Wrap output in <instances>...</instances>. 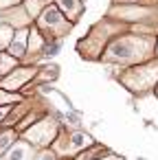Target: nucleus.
I'll use <instances>...</instances> for the list:
<instances>
[{"label": "nucleus", "instance_id": "14", "mask_svg": "<svg viewBox=\"0 0 158 160\" xmlns=\"http://www.w3.org/2000/svg\"><path fill=\"white\" fill-rule=\"evenodd\" d=\"M16 138H18V132H16L13 127L0 132V156H5V153H7V149L16 142Z\"/></svg>", "mask_w": 158, "mask_h": 160}, {"label": "nucleus", "instance_id": "23", "mask_svg": "<svg viewBox=\"0 0 158 160\" xmlns=\"http://www.w3.org/2000/svg\"><path fill=\"white\" fill-rule=\"evenodd\" d=\"M143 0H114V5H140Z\"/></svg>", "mask_w": 158, "mask_h": 160}, {"label": "nucleus", "instance_id": "1", "mask_svg": "<svg viewBox=\"0 0 158 160\" xmlns=\"http://www.w3.org/2000/svg\"><path fill=\"white\" fill-rule=\"evenodd\" d=\"M154 42H156L154 35L123 33V35L112 38L103 46L99 59L108 62V64H119V66L127 68V66H134V64L151 59L154 57Z\"/></svg>", "mask_w": 158, "mask_h": 160}, {"label": "nucleus", "instance_id": "7", "mask_svg": "<svg viewBox=\"0 0 158 160\" xmlns=\"http://www.w3.org/2000/svg\"><path fill=\"white\" fill-rule=\"evenodd\" d=\"M38 66H16L13 70H9L5 77H0V88L9 90V92H20L35 75H38Z\"/></svg>", "mask_w": 158, "mask_h": 160}, {"label": "nucleus", "instance_id": "21", "mask_svg": "<svg viewBox=\"0 0 158 160\" xmlns=\"http://www.w3.org/2000/svg\"><path fill=\"white\" fill-rule=\"evenodd\" d=\"M11 105H13V103H5V105H0V123H3V118H5V116L9 114Z\"/></svg>", "mask_w": 158, "mask_h": 160}, {"label": "nucleus", "instance_id": "8", "mask_svg": "<svg viewBox=\"0 0 158 160\" xmlns=\"http://www.w3.org/2000/svg\"><path fill=\"white\" fill-rule=\"evenodd\" d=\"M151 13L149 7H143V5H114L110 9V18H116L121 22H136V20H143Z\"/></svg>", "mask_w": 158, "mask_h": 160}, {"label": "nucleus", "instance_id": "6", "mask_svg": "<svg viewBox=\"0 0 158 160\" xmlns=\"http://www.w3.org/2000/svg\"><path fill=\"white\" fill-rule=\"evenodd\" d=\"M35 27H38L42 33H48L53 40H59V38H64V35L70 33L73 22L66 20V16H64L55 5H46V7L40 11V16L35 18Z\"/></svg>", "mask_w": 158, "mask_h": 160}, {"label": "nucleus", "instance_id": "10", "mask_svg": "<svg viewBox=\"0 0 158 160\" xmlns=\"http://www.w3.org/2000/svg\"><path fill=\"white\" fill-rule=\"evenodd\" d=\"M35 151H38V149H35L31 142H27V140H22V138L18 136V138H16V142L7 149L5 160H33Z\"/></svg>", "mask_w": 158, "mask_h": 160}, {"label": "nucleus", "instance_id": "5", "mask_svg": "<svg viewBox=\"0 0 158 160\" xmlns=\"http://www.w3.org/2000/svg\"><path fill=\"white\" fill-rule=\"evenodd\" d=\"M51 145H53L51 149L55 151L57 158H73L79 151H84L90 145H94V138L90 134H86V132H77V129L75 132H62L59 129V134L55 136V140Z\"/></svg>", "mask_w": 158, "mask_h": 160}, {"label": "nucleus", "instance_id": "25", "mask_svg": "<svg viewBox=\"0 0 158 160\" xmlns=\"http://www.w3.org/2000/svg\"><path fill=\"white\" fill-rule=\"evenodd\" d=\"M154 92H156V97H158V83H156V88H154Z\"/></svg>", "mask_w": 158, "mask_h": 160}, {"label": "nucleus", "instance_id": "20", "mask_svg": "<svg viewBox=\"0 0 158 160\" xmlns=\"http://www.w3.org/2000/svg\"><path fill=\"white\" fill-rule=\"evenodd\" d=\"M16 5H22V0H0V11H5L9 7H16Z\"/></svg>", "mask_w": 158, "mask_h": 160}, {"label": "nucleus", "instance_id": "19", "mask_svg": "<svg viewBox=\"0 0 158 160\" xmlns=\"http://www.w3.org/2000/svg\"><path fill=\"white\" fill-rule=\"evenodd\" d=\"M33 160H59V158L55 156V151H53V149L44 147V149H38V151H35Z\"/></svg>", "mask_w": 158, "mask_h": 160}, {"label": "nucleus", "instance_id": "9", "mask_svg": "<svg viewBox=\"0 0 158 160\" xmlns=\"http://www.w3.org/2000/svg\"><path fill=\"white\" fill-rule=\"evenodd\" d=\"M0 22H5V24H9V27H13V29H20V27H29L33 20H31V16L27 13L24 5H16V7H9V9L3 11Z\"/></svg>", "mask_w": 158, "mask_h": 160}, {"label": "nucleus", "instance_id": "22", "mask_svg": "<svg viewBox=\"0 0 158 160\" xmlns=\"http://www.w3.org/2000/svg\"><path fill=\"white\" fill-rule=\"evenodd\" d=\"M94 160H125V158H121V156H116V153L108 151L105 156H101V158H94Z\"/></svg>", "mask_w": 158, "mask_h": 160}, {"label": "nucleus", "instance_id": "24", "mask_svg": "<svg viewBox=\"0 0 158 160\" xmlns=\"http://www.w3.org/2000/svg\"><path fill=\"white\" fill-rule=\"evenodd\" d=\"M154 57H158V38H156V42H154Z\"/></svg>", "mask_w": 158, "mask_h": 160}, {"label": "nucleus", "instance_id": "16", "mask_svg": "<svg viewBox=\"0 0 158 160\" xmlns=\"http://www.w3.org/2000/svg\"><path fill=\"white\" fill-rule=\"evenodd\" d=\"M22 5H24L27 13L31 16V20H35L40 16V11L48 5V0H22Z\"/></svg>", "mask_w": 158, "mask_h": 160}, {"label": "nucleus", "instance_id": "2", "mask_svg": "<svg viewBox=\"0 0 158 160\" xmlns=\"http://www.w3.org/2000/svg\"><path fill=\"white\" fill-rule=\"evenodd\" d=\"M127 29V22H121V20H101L92 31H88V35L79 42V46H77V51L84 55V59H99V55H101V51H103V46L112 40V38H116L119 33H123Z\"/></svg>", "mask_w": 158, "mask_h": 160}, {"label": "nucleus", "instance_id": "17", "mask_svg": "<svg viewBox=\"0 0 158 160\" xmlns=\"http://www.w3.org/2000/svg\"><path fill=\"white\" fill-rule=\"evenodd\" d=\"M13 31H16L13 27L0 22V51H7V46H9V42L13 38Z\"/></svg>", "mask_w": 158, "mask_h": 160}, {"label": "nucleus", "instance_id": "12", "mask_svg": "<svg viewBox=\"0 0 158 160\" xmlns=\"http://www.w3.org/2000/svg\"><path fill=\"white\" fill-rule=\"evenodd\" d=\"M55 7L66 16V20H70L73 24L81 18L84 13V2L81 0H55Z\"/></svg>", "mask_w": 158, "mask_h": 160}, {"label": "nucleus", "instance_id": "18", "mask_svg": "<svg viewBox=\"0 0 158 160\" xmlns=\"http://www.w3.org/2000/svg\"><path fill=\"white\" fill-rule=\"evenodd\" d=\"M24 97L20 94V92H9V90H3L0 88V105H5V103H18V101H22Z\"/></svg>", "mask_w": 158, "mask_h": 160}, {"label": "nucleus", "instance_id": "3", "mask_svg": "<svg viewBox=\"0 0 158 160\" xmlns=\"http://www.w3.org/2000/svg\"><path fill=\"white\" fill-rule=\"evenodd\" d=\"M119 83L125 86L130 92L134 94H145L149 92L151 88H156L158 83V57L154 59H147V62H140V64H134V66H127V70L119 77Z\"/></svg>", "mask_w": 158, "mask_h": 160}, {"label": "nucleus", "instance_id": "4", "mask_svg": "<svg viewBox=\"0 0 158 160\" xmlns=\"http://www.w3.org/2000/svg\"><path fill=\"white\" fill-rule=\"evenodd\" d=\"M59 129H62V125H59V121L55 118V116H42V118H38L35 123H31L27 129H22L18 136L22 138V140H27V142H31L35 149H44V147H48L53 140H55V136L59 134Z\"/></svg>", "mask_w": 158, "mask_h": 160}, {"label": "nucleus", "instance_id": "11", "mask_svg": "<svg viewBox=\"0 0 158 160\" xmlns=\"http://www.w3.org/2000/svg\"><path fill=\"white\" fill-rule=\"evenodd\" d=\"M27 38H29V27L16 29L11 42H9V46H7V53L13 55V57H18V59H22V57L27 55Z\"/></svg>", "mask_w": 158, "mask_h": 160}, {"label": "nucleus", "instance_id": "15", "mask_svg": "<svg viewBox=\"0 0 158 160\" xmlns=\"http://www.w3.org/2000/svg\"><path fill=\"white\" fill-rule=\"evenodd\" d=\"M18 64H20V59H18V57L9 55V53H5V51H0V77L7 75L9 70H13Z\"/></svg>", "mask_w": 158, "mask_h": 160}, {"label": "nucleus", "instance_id": "13", "mask_svg": "<svg viewBox=\"0 0 158 160\" xmlns=\"http://www.w3.org/2000/svg\"><path fill=\"white\" fill-rule=\"evenodd\" d=\"M46 46V40H44V33L35 27V24H29V38H27V55H38L40 51H44ZM24 55V57H27Z\"/></svg>", "mask_w": 158, "mask_h": 160}]
</instances>
